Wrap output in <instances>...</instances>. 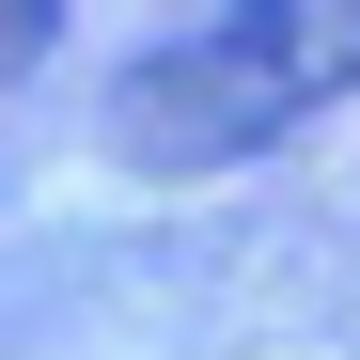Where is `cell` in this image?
<instances>
[{
    "instance_id": "obj_1",
    "label": "cell",
    "mask_w": 360,
    "mask_h": 360,
    "mask_svg": "<svg viewBox=\"0 0 360 360\" xmlns=\"http://www.w3.org/2000/svg\"><path fill=\"white\" fill-rule=\"evenodd\" d=\"M360 94V0H219V16L157 32L110 79V157L141 172H235L297 141L314 110Z\"/></svg>"
}]
</instances>
